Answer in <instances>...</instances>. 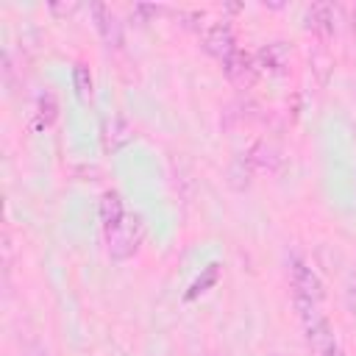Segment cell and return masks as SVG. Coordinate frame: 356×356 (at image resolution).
<instances>
[{"label":"cell","instance_id":"17","mask_svg":"<svg viewBox=\"0 0 356 356\" xmlns=\"http://www.w3.org/2000/svg\"><path fill=\"white\" fill-rule=\"evenodd\" d=\"M28 356H47V350L36 345V348H31V350H28Z\"/></svg>","mask_w":356,"mask_h":356},{"label":"cell","instance_id":"5","mask_svg":"<svg viewBox=\"0 0 356 356\" xmlns=\"http://www.w3.org/2000/svg\"><path fill=\"white\" fill-rule=\"evenodd\" d=\"M339 22H342V11H339V6H334V3H312V6L306 8V25H309V31L317 33L320 39L337 36Z\"/></svg>","mask_w":356,"mask_h":356},{"label":"cell","instance_id":"3","mask_svg":"<svg viewBox=\"0 0 356 356\" xmlns=\"http://www.w3.org/2000/svg\"><path fill=\"white\" fill-rule=\"evenodd\" d=\"M289 286H292V298L295 300H306V303H323L325 289L320 275L298 256L289 259Z\"/></svg>","mask_w":356,"mask_h":356},{"label":"cell","instance_id":"18","mask_svg":"<svg viewBox=\"0 0 356 356\" xmlns=\"http://www.w3.org/2000/svg\"><path fill=\"white\" fill-rule=\"evenodd\" d=\"M334 356H345V353H342V350H337V353H334Z\"/></svg>","mask_w":356,"mask_h":356},{"label":"cell","instance_id":"1","mask_svg":"<svg viewBox=\"0 0 356 356\" xmlns=\"http://www.w3.org/2000/svg\"><path fill=\"white\" fill-rule=\"evenodd\" d=\"M295 309H298V314H300L303 339H306L309 350H312L314 356H334V353L339 350L337 334H334V325L328 323V317L320 312V303L295 300Z\"/></svg>","mask_w":356,"mask_h":356},{"label":"cell","instance_id":"9","mask_svg":"<svg viewBox=\"0 0 356 356\" xmlns=\"http://www.w3.org/2000/svg\"><path fill=\"white\" fill-rule=\"evenodd\" d=\"M248 161H250V167H256V170H261V172H278L281 164H284V150H281L278 142H273V139H259V142L250 147Z\"/></svg>","mask_w":356,"mask_h":356},{"label":"cell","instance_id":"4","mask_svg":"<svg viewBox=\"0 0 356 356\" xmlns=\"http://www.w3.org/2000/svg\"><path fill=\"white\" fill-rule=\"evenodd\" d=\"M222 72H225V78L234 83V86H239V89H250L253 83H256V78H259V64H256V56H250L248 50H236V53H231L225 61H222Z\"/></svg>","mask_w":356,"mask_h":356},{"label":"cell","instance_id":"15","mask_svg":"<svg viewBox=\"0 0 356 356\" xmlns=\"http://www.w3.org/2000/svg\"><path fill=\"white\" fill-rule=\"evenodd\" d=\"M50 8H53V11H64V14H72V11L78 8V6H75V3H70V6H56V3H53Z\"/></svg>","mask_w":356,"mask_h":356},{"label":"cell","instance_id":"2","mask_svg":"<svg viewBox=\"0 0 356 356\" xmlns=\"http://www.w3.org/2000/svg\"><path fill=\"white\" fill-rule=\"evenodd\" d=\"M142 239H145V222L139 214H125V220L106 234V248H108V256L114 261H128L139 253L142 248Z\"/></svg>","mask_w":356,"mask_h":356},{"label":"cell","instance_id":"11","mask_svg":"<svg viewBox=\"0 0 356 356\" xmlns=\"http://www.w3.org/2000/svg\"><path fill=\"white\" fill-rule=\"evenodd\" d=\"M103 136H106V147H111V150H120L122 145H128V142L134 139V128L128 125V120H125L122 114H114L111 120H106Z\"/></svg>","mask_w":356,"mask_h":356},{"label":"cell","instance_id":"6","mask_svg":"<svg viewBox=\"0 0 356 356\" xmlns=\"http://www.w3.org/2000/svg\"><path fill=\"white\" fill-rule=\"evenodd\" d=\"M89 11H92V17H95V28H97L103 44L111 47V50H120L122 42H125V33H122V22H120V17L111 11V6H106V3H92Z\"/></svg>","mask_w":356,"mask_h":356},{"label":"cell","instance_id":"14","mask_svg":"<svg viewBox=\"0 0 356 356\" xmlns=\"http://www.w3.org/2000/svg\"><path fill=\"white\" fill-rule=\"evenodd\" d=\"M209 284H217V264H211V267H209V273H206V278H197V281H195V286H192V292H189L186 298L192 300V298H195L197 292H206L203 286H209Z\"/></svg>","mask_w":356,"mask_h":356},{"label":"cell","instance_id":"13","mask_svg":"<svg viewBox=\"0 0 356 356\" xmlns=\"http://www.w3.org/2000/svg\"><path fill=\"white\" fill-rule=\"evenodd\" d=\"M56 97L50 95V92H44V95H39V100H36V114H33V128H47L53 120H56Z\"/></svg>","mask_w":356,"mask_h":356},{"label":"cell","instance_id":"10","mask_svg":"<svg viewBox=\"0 0 356 356\" xmlns=\"http://www.w3.org/2000/svg\"><path fill=\"white\" fill-rule=\"evenodd\" d=\"M125 203H122V197H120V192H114V189H108V192H103V197H100V222H103V231L108 234V231H114L122 220H125Z\"/></svg>","mask_w":356,"mask_h":356},{"label":"cell","instance_id":"12","mask_svg":"<svg viewBox=\"0 0 356 356\" xmlns=\"http://www.w3.org/2000/svg\"><path fill=\"white\" fill-rule=\"evenodd\" d=\"M72 86H75V95L81 103H92V95H95V81H92V72L86 64H75L72 70Z\"/></svg>","mask_w":356,"mask_h":356},{"label":"cell","instance_id":"16","mask_svg":"<svg viewBox=\"0 0 356 356\" xmlns=\"http://www.w3.org/2000/svg\"><path fill=\"white\" fill-rule=\"evenodd\" d=\"M348 298H350V306L356 309V281L350 284V289H348Z\"/></svg>","mask_w":356,"mask_h":356},{"label":"cell","instance_id":"7","mask_svg":"<svg viewBox=\"0 0 356 356\" xmlns=\"http://www.w3.org/2000/svg\"><path fill=\"white\" fill-rule=\"evenodd\" d=\"M203 50H206L209 56H214V58L222 64L231 53L239 50V47H236L234 28H231L228 22H214V25H209V28L203 31Z\"/></svg>","mask_w":356,"mask_h":356},{"label":"cell","instance_id":"8","mask_svg":"<svg viewBox=\"0 0 356 356\" xmlns=\"http://www.w3.org/2000/svg\"><path fill=\"white\" fill-rule=\"evenodd\" d=\"M289 61H292V50L286 42H267L259 53H256V64L259 70L270 72V75H284L289 70Z\"/></svg>","mask_w":356,"mask_h":356}]
</instances>
